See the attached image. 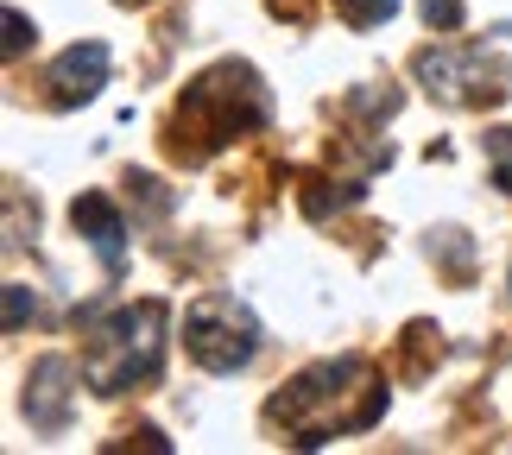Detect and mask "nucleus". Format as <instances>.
I'll list each match as a JSON object with an SVG mask.
<instances>
[{
    "label": "nucleus",
    "mask_w": 512,
    "mask_h": 455,
    "mask_svg": "<svg viewBox=\"0 0 512 455\" xmlns=\"http://www.w3.org/2000/svg\"><path fill=\"white\" fill-rule=\"evenodd\" d=\"M380 411H386L380 373H373L367 361H354V354H342V361H323V367L298 373V380L266 405V418L285 424L291 443L317 449L329 437H348V430H373Z\"/></svg>",
    "instance_id": "nucleus-1"
},
{
    "label": "nucleus",
    "mask_w": 512,
    "mask_h": 455,
    "mask_svg": "<svg viewBox=\"0 0 512 455\" xmlns=\"http://www.w3.org/2000/svg\"><path fill=\"white\" fill-rule=\"evenodd\" d=\"M165 323H171V310L159 298L127 304V310L102 316V323H89V348H83L89 386L102 392V399H114V392H127V386L159 380V367H165Z\"/></svg>",
    "instance_id": "nucleus-2"
},
{
    "label": "nucleus",
    "mask_w": 512,
    "mask_h": 455,
    "mask_svg": "<svg viewBox=\"0 0 512 455\" xmlns=\"http://www.w3.org/2000/svg\"><path fill=\"white\" fill-rule=\"evenodd\" d=\"M184 348L203 373H241L260 354V316H253L234 291L196 298L184 316Z\"/></svg>",
    "instance_id": "nucleus-3"
},
{
    "label": "nucleus",
    "mask_w": 512,
    "mask_h": 455,
    "mask_svg": "<svg viewBox=\"0 0 512 455\" xmlns=\"http://www.w3.org/2000/svg\"><path fill=\"white\" fill-rule=\"evenodd\" d=\"M418 83L437 95V102L449 108H468V102H500V95L512 89L500 70H487L481 51H418Z\"/></svg>",
    "instance_id": "nucleus-4"
},
{
    "label": "nucleus",
    "mask_w": 512,
    "mask_h": 455,
    "mask_svg": "<svg viewBox=\"0 0 512 455\" xmlns=\"http://www.w3.org/2000/svg\"><path fill=\"white\" fill-rule=\"evenodd\" d=\"M76 361L70 354H45V361H32V373H26V418H32V430H64L70 424V405H76Z\"/></svg>",
    "instance_id": "nucleus-5"
},
{
    "label": "nucleus",
    "mask_w": 512,
    "mask_h": 455,
    "mask_svg": "<svg viewBox=\"0 0 512 455\" xmlns=\"http://www.w3.org/2000/svg\"><path fill=\"white\" fill-rule=\"evenodd\" d=\"M70 222L95 247V260H102L108 279H121V266H127V222H121V209H114L102 190H89V196H76V203H70Z\"/></svg>",
    "instance_id": "nucleus-6"
},
{
    "label": "nucleus",
    "mask_w": 512,
    "mask_h": 455,
    "mask_svg": "<svg viewBox=\"0 0 512 455\" xmlns=\"http://www.w3.org/2000/svg\"><path fill=\"white\" fill-rule=\"evenodd\" d=\"M45 83H51V102L57 108H76V102H95L102 95V83H108V45H70L57 64L45 70Z\"/></svg>",
    "instance_id": "nucleus-7"
},
{
    "label": "nucleus",
    "mask_w": 512,
    "mask_h": 455,
    "mask_svg": "<svg viewBox=\"0 0 512 455\" xmlns=\"http://www.w3.org/2000/svg\"><path fill=\"white\" fill-rule=\"evenodd\" d=\"M336 13L348 19V26L367 32V26H386V19L399 13V0H336Z\"/></svg>",
    "instance_id": "nucleus-8"
},
{
    "label": "nucleus",
    "mask_w": 512,
    "mask_h": 455,
    "mask_svg": "<svg viewBox=\"0 0 512 455\" xmlns=\"http://www.w3.org/2000/svg\"><path fill=\"white\" fill-rule=\"evenodd\" d=\"M487 158H494V184L512 196V127H494V133H487Z\"/></svg>",
    "instance_id": "nucleus-9"
},
{
    "label": "nucleus",
    "mask_w": 512,
    "mask_h": 455,
    "mask_svg": "<svg viewBox=\"0 0 512 455\" xmlns=\"http://www.w3.org/2000/svg\"><path fill=\"white\" fill-rule=\"evenodd\" d=\"M38 310V298H32V291L26 285H7V335H19V329H26V316Z\"/></svg>",
    "instance_id": "nucleus-10"
},
{
    "label": "nucleus",
    "mask_w": 512,
    "mask_h": 455,
    "mask_svg": "<svg viewBox=\"0 0 512 455\" xmlns=\"http://www.w3.org/2000/svg\"><path fill=\"white\" fill-rule=\"evenodd\" d=\"M424 26L456 32V26H462V0H424Z\"/></svg>",
    "instance_id": "nucleus-11"
},
{
    "label": "nucleus",
    "mask_w": 512,
    "mask_h": 455,
    "mask_svg": "<svg viewBox=\"0 0 512 455\" xmlns=\"http://www.w3.org/2000/svg\"><path fill=\"white\" fill-rule=\"evenodd\" d=\"M32 26H26V13H19V7H7V57H19V51H26L32 45Z\"/></svg>",
    "instance_id": "nucleus-12"
}]
</instances>
